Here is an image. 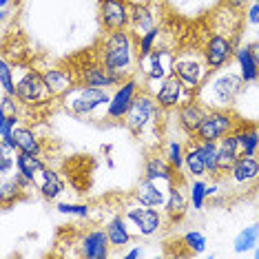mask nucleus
Wrapping results in <instances>:
<instances>
[{"mask_svg":"<svg viewBox=\"0 0 259 259\" xmlns=\"http://www.w3.org/2000/svg\"><path fill=\"white\" fill-rule=\"evenodd\" d=\"M93 54L104 64L109 73L124 82L138 73V38L131 29H120V31H107L98 38L93 45Z\"/></svg>","mask_w":259,"mask_h":259,"instance_id":"obj_1","label":"nucleus"},{"mask_svg":"<svg viewBox=\"0 0 259 259\" xmlns=\"http://www.w3.org/2000/svg\"><path fill=\"white\" fill-rule=\"evenodd\" d=\"M246 82L241 78L239 69H217L206 78L202 89L197 91V100L206 109H233L235 100H237L246 89Z\"/></svg>","mask_w":259,"mask_h":259,"instance_id":"obj_2","label":"nucleus"},{"mask_svg":"<svg viewBox=\"0 0 259 259\" xmlns=\"http://www.w3.org/2000/svg\"><path fill=\"white\" fill-rule=\"evenodd\" d=\"M109 102H111L109 89L75 84L73 89L62 98V109L71 117H75V120H84V117L89 120V117H96L98 111H102V109H104V115H107Z\"/></svg>","mask_w":259,"mask_h":259,"instance_id":"obj_3","label":"nucleus"},{"mask_svg":"<svg viewBox=\"0 0 259 259\" xmlns=\"http://www.w3.org/2000/svg\"><path fill=\"white\" fill-rule=\"evenodd\" d=\"M166 113V111L160 109V104H157L155 96H153L151 91L142 89L138 93V98L133 100L131 109H128V113L124 115V120H122V124L128 133L133 135V138H144L146 133H153L157 126V122H160V117Z\"/></svg>","mask_w":259,"mask_h":259,"instance_id":"obj_4","label":"nucleus"},{"mask_svg":"<svg viewBox=\"0 0 259 259\" xmlns=\"http://www.w3.org/2000/svg\"><path fill=\"white\" fill-rule=\"evenodd\" d=\"M16 98L27 109L47 107L56 100L42 78V71L36 67H16Z\"/></svg>","mask_w":259,"mask_h":259,"instance_id":"obj_5","label":"nucleus"},{"mask_svg":"<svg viewBox=\"0 0 259 259\" xmlns=\"http://www.w3.org/2000/svg\"><path fill=\"white\" fill-rule=\"evenodd\" d=\"M173 73L184 82V87L188 91L197 96V91L202 89L206 78H208L213 71L208 69V64H206L202 51H199V47L195 45V47H184V49L178 51Z\"/></svg>","mask_w":259,"mask_h":259,"instance_id":"obj_6","label":"nucleus"},{"mask_svg":"<svg viewBox=\"0 0 259 259\" xmlns=\"http://www.w3.org/2000/svg\"><path fill=\"white\" fill-rule=\"evenodd\" d=\"M69 64H71L78 84L98 87V89H115L117 84H122L120 78H115L113 73H109L107 69H104V64L98 60V56L93 54V49L89 54L84 51V54L71 58Z\"/></svg>","mask_w":259,"mask_h":259,"instance_id":"obj_7","label":"nucleus"},{"mask_svg":"<svg viewBox=\"0 0 259 259\" xmlns=\"http://www.w3.org/2000/svg\"><path fill=\"white\" fill-rule=\"evenodd\" d=\"M175 56L178 49L170 45H157L149 56H140L138 60V73H142L144 84H160L168 75H173Z\"/></svg>","mask_w":259,"mask_h":259,"instance_id":"obj_8","label":"nucleus"},{"mask_svg":"<svg viewBox=\"0 0 259 259\" xmlns=\"http://www.w3.org/2000/svg\"><path fill=\"white\" fill-rule=\"evenodd\" d=\"M241 117L235 115L233 109H206L202 124L193 135V140L199 142H220L224 135L237 131L241 126Z\"/></svg>","mask_w":259,"mask_h":259,"instance_id":"obj_9","label":"nucleus"},{"mask_svg":"<svg viewBox=\"0 0 259 259\" xmlns=\"http://www.w3.org/2000/svg\"><path fill=\"white\" fill-rule=\"evenodd\" d=\"M98 22L102 33L128 29L131 25V0H98Z\"/></svg>","mask_w":259,"mask_h":259,"instance_id":"obj_10","label":"nucleus"},{"mask_svg":"<svg viewBox=\"0 0 259 259\" xmlns=\"http://www.w3.org/2000/svg\"><path fill=\"white\" fill-rule=\"evenodd\" d=\"M124 217L135 228L138 237H153L155 233L162 231V224H164V215L160 213V208L142 206L138 202H135V206H128L124 210Z\"/></svg>","mask_w":259,"mask_h":259,"instance_id":"obj_11","label":"nucleus"},{"mask_svg":"<svg viewBox=\"0 0 259 259\" xmlns=\"http://www.w3.org/2000/svg\"><path fill=\"white\" fill-rule=\"evenodd\" d=\"M144 87L138 82V78H126L122 84H117L113 93H111V102H109V107H107V120L111 122H122L124 120V115L128 113V109H131V104H133V100L138 98V93L142 91Z\"/></svg>","mask_w":259,"mask_h":259,"instance_id":"obj_12","label":"nucleus"},{"mask_svg":"<svg viewBox=\"0 0 259 259\" xmlns=\"http://www.w3.org/2000/svg\"><path fill=\"white\" fill-rule=\"evenodd\" d=\"M153 96H155L157 104H160L162 111H166V113H170V111H175L178 107H182L184 102H188V100L195 98V93H191L184 87V82H182L178 75H168L166 80H162L160 84H157V89L153 91Z\"/></svg>","mask_w":259,"mask_h":259,"instance_id":"obj_13","label":"nucleus"},{"mask_svg":"<svg viewBox=\"0 0 259 259\" xmlns=\"http://www.w3.org/2000/svg\"><path fill=\"white\" fill-rule=\"evenodd\" d=\"M78 246H80L78 255L87 259H107L113 255V246H111L109 235L104 228H91V231L82 233Z\"/></svg>","mask_w":259,"mask_h":259,"instance_id":"obj_14","label":"nucleus"},{"mask_svg":"<svg viewBox=\"0 0 259 259\" xmlns=\"http://www.w3.org/2000/svg\"><path fill=\"white\" fill-rule=\"evenodd\" d=\"M173 113H175V122H178V126L182 128V133H184L186 138H193L195 131L199 128V124H202L204 115H206V107L195 96L193 100H188V102L182 104V107H178Z\"/></svg>","mask_w":259,"mask_h":259,"instance_id":"obj_15","label":"nucleus"},{"mask_svg":"<svg viewBox=\"0 0 259 259\" xmlns=\"http://www.w3.org/2000/svg\"><path fill=\"white\" fill-rule=\"evenodd\" d=\"M40 71H42V78H45L47 87H49V91L54 93L56 100H62L75 84H78L71 64H69V67H47V69H40Z\"/></svg>","mask_w":259,"mask_h":259,"instance_id":"obj_16","label":"nucleus"},{"mask_svg":"<svg viewBox=\"0 0 259 259\" xmlns=\"http://www.w3.org/2000/svg\"><path fill=\"white\" fill-rule=\"evenodd\" d=\"M241 157V146H239V138H237V131L224 135V138L217 142V168H220V180L228 178L231 168L235 166Z\"/></svg>","mask_w":259,"mask_h":259,"instance_id":"obj_17","label":"nucleus"},{"mask_svg":"<svg viewBox=\"0 0 259 259\" xmlns=\"http://www.w3.org/2000/svg\"><path fill=\"white\" fill-rule=\"evenodd\" d=\"M235 186H252L259 182V155H241L231 168L228 178Z\"/></svg>","mask_w":259,"mask_h":259,"instance_id":"obj_18","label":"nucleus"},{"mask_svg":"<svg viewBox=\"0 0 259 259\" xmlns=\"http://www.w3.org/2000/svg\"><path fill=\"white\" fill-rule=\"evenodd\" d=\"M144 178L153 180V182H160V184L170 186L173 182L182 180L180 173L168 164V160L162 155V153H155V155H149L144 162Z\"/></svg>","mask_w":259,"mask_h":259,"instance_id":"obj_19","label":"nucleus"},{"mask_svg":"<svg viewBox=\"0 0 259 259\" xmlns=\"http://www.w3.org/2000/svg\"><path fill=\"white\" fill-rule=\"evenodd\" d=\"M166 191L168 186L164 188L160 182H153V180H142L133 191V199L142 206H153V208H164L166 204Z\"/></svg>","mask_w":259,"mask_h":259,"instance_id":"obj_20","label":"nucleus"},{"mask_svg":"<svg viewBox=\"0 0 259 259\" xmlns=\"http://www.w3.org/2000/svg\"><path fill=\"white\" fill-rule=\"evenodd\" d=\"M188 204H191V197L184 193L182 180L173 182L166 191V204H164V215L168 217V222H180L186 215Z\"/></svg>","mask_w":259,"mask_h":259,"instance_id":"obj_21","label":"nucleus"},{"mask_svg":"<svg viewBox=\"0 0 259 259\" xmlns=\"http://www.w3.org/2000/svg\"><path fill=\"white\" fill-rule=\"evenodd\" d=\"M153 27H157V18H155V9H153L151 0L131 3V25H128V29L135 36H142L144 31H149Z\"/></svg>","mask_w":259,"mask_h":259,"instance_id":"obj_22","label":"nucleus"},{"mask_svg":"<svg viewBox=\"0 0 259 259\" xmlns=\"http://www.w3.org/2000/svg\"><path fill=\"white\" fill-rule=\"evenodd\" d=\"M33 184H36L40 195H42L45 199H49V202L58 199L62 195V191H64V180L60 178V173L54 170L51 166H45L42 170H40V175L36 178Z\"/></svg>","mask_w":259,"mask_h":259,"instance_id":"obj_23","label":"nucleus"},{"mask_svg":"<svg viewBox=\"0 0 259 259\" xmlns=\"http://www.w3.org/2000/svg\"><path fill=\"white\" fill-rule=\"evenodd\" d=\"M104 231L109 235V241H111V246H113V250L124 248V246L131 244V239L135 237L131 233V224H128V220L124 215L111 217V220L104 224Z\"/></svg>","mask_w":259,"mask_h":259,"instance_id":"obj_24","label":"nucleus"},{"mask_svg":"<svg viewBox=\"0 0 259 259\" xmlns=\"http://www.w3.org/2000/svg\"><path fill=\"white\" fill-rule=\"evenodd\" d=\"M11 142H14L16 151L22 153H31V155H45V146L42 140L38 138V133L31 126H16L14 135H11Z\"/></svg>","mask_w":259,"mask_h":259,"instance_id":"obj_25","label":"nucleus"},{"mask_svg":"<svg viewBox=\"0 0 259 259\" xmlns=\"http://www.w3.org/2000/svg\"><path fill=\"white\" fill-rule=\"evenodd\" d=\"M233 60L237 62V69H239V73H241V78H244L246 84H255V82H259V64L255 60V56H252L250 45H239Z\"/></svg>","mask_w":259,"mask_h":259,"instance_id":"obj_26","label":"nucleus"},{"mask_svg":"<svg viewBox=\"0 0 259 259\" xmlns=\"http://www.w3.org/2000/svg\"><path fill=\"white\" fill-rule=\"evenodd\" d=\"M184 170L191 178H208V168L204 164L202 151H199V146L193 138H188L184 149Z\"/></svg>","mask_w":259,"mask_h":259,"instance_id":"obj_27","label":"nucleus"},{"mask_svg":"<svg viewBox=\"0 0 259 259\" xmlns=\"http://www.w3.org/2000/svg\"><path fill=\"white\" fill-rule=\"evenodd\" d=\"M237 138L241 155H259V126L241 122V126L237 128Z\"/></svg>","mask_w":259,"mask_h":259,"instance_id":"obj_28","label":"nucleus"},{"mask_svg":"<svg viewBox=\"0 0 259 259\" xmlns=\"http://www.w3.org/2000/svg\"><path fill=\"white\" fill-rule=\"evenodd\" d=\"M45 166L47 164L42 160V155H31V153H22V151L16 153V170L25 173L27 178H31L33 182H36V178Z\"/></svg>","mask_w":259,"mask_h":259,"instance_id":"obj_29","label":"nucleus"},{"mask_svg":"<svg viewBox=\"0 0 259 259\" xmlns=\"http://www.w3.org/2000/svg\"><path fill=\"white\" fill-rule=\"evenodd\" d=\"M257 244H259V224H250V226H246L244 231L237 233V237L233 241V250L237 255H244V252L255 248Z\"/></svg>","mask_w":259,"mask_h":259,"instance_id":"obj_30","label":"nucleus"},{"mask_svg":"<svg viewBox=\"0 0 259 259\" xmlns=\"http://www.w3.org/2000/svg\"><path fill=\"white\" fill-rule=\"evenodd\" d=\"M25 188H22L14 178H3L0 182V202H3V208H11L16 202H20L25 197Z\"/></svg>","mask_w":259,"mask_h":259,"instance_id":"obj_31","label":"nucleus"},{"mask_svg":"<svg viewBox=\"0 0 259 259\" xmlns=\"http://www.w3.org/2000/svg\"><path fill=\"white\" fill-rule=\"evenodd\" d=\"M199 151H202V157H204V164L208 168V178L220 182V168H217V142H199L195 140Z\"/></svg>","mask_w":259,"mask_h":259,"instance_id":"obj_32","label":"nucleus"},{"mask_svg":"<svg viewBox=\"0 0 259 259\" xmlns=\"http://www.w3.org/2000/svg\"><path fill=\"white\" fill-rule=\"evenodd\" d=\"M162 27L157 25V27H153L149 29V31H144L142 36H135L138 38V54L140 56H149L153 49H155L157 45H160V38H162Z\"/></svg>","mask_w":259,"mask_h":259,"instance_id":"obj_33","label":"nucleus"},{"mask_svg":"<svg viewBox=\"0 0 259 259\" xmlns=\"http://www.w3.org/2000/svg\"><path fill=\"white\" fill-rule=\"evenodd\" d=\"M0 84H3V93L16 96V67L9 62L7 56H3L0 60Z\"/></svg>","mask_w":259,"mask_h":259,"instance_id":"obj_34","label":"nucleus"},{"mask_svg":"<svg viewBox=\"0 0 259 259\" xmlns=\"http://www.w3.org/2000/svg\"><path fill=\"white\" fill-rule=\"evenodd\" d=\"M188 197H191V206L195 210L204 208V202L208 197V184L204 182V178H195L188 186Z\"/></svg>","mask_w":259,"mask_h":259,"instance_id":"obj_35","label":"nucleus"},{"mask_svg":"<svg viewBox=\"0 0 259 259\" xmlns=\"http://www.w3.org/2000/svg\"><path fill=\"white\" fill-rule=\"evenodd\" d=\"M184 149H186V146L182 142L170 140V142H166V149H164V153H162V155L168 160V164L178 170V173L184 170Z\"/></svg>","mask_w":259,"mask_h":259,"instance_id":"obj_36","label":"nucleus"},{"mask_svg":"<svg viewBox=\"0 0 259 259\" xmlns=\"http://www.w3.org/2000/svg\"><path fill=\"white\" fill-rule=\"evenodd\" d=\"M180 244L186 246L188 255H202L206 250V237H204V233H199V231H188L184 237H182Z\"/></svg>","mask_w":259,"mask_h":259,"instance_id":"obj_37","label":"nucleus"},{"mask_svg":"<svg viewBox=\"0 0 259 259\" xmlns=\"http://www.w3.org/2000/svg\"><path fill=\"white\" fill-rule=\"evenodd\" d=\"M22 109H27V107L16 96H11V93H3V98H0V113L20 117L22 115Z\"/></svg>","mask_w":259,"mask_h":259,"instance_id":"obj_38","label":"nucleus"},{"mask_svg":"<svg viewBox=\"0 0 259 259\" xmlns=\"http://www.w3.org/2000/svg\"><path fill=\"white\" fill-rule=\"evenodd\" d=\"M58 213L62 215H73V217H89L91 215V206L89 204H78V202H62L56 206Z\"/></svg>","mask_w":259,"mask_h":259,"instance_id":"obj_39","label":"nucleus"},{"mask_svg":"<svg viewBox=\"0 0 259 259\" xmlns=\"http://www.w3.org/2000/svg\"><path fill=\"white\" fill-rule=\"evenodd\" d=\"M18 122L20 117L0 113V142H11V135H14V128L18 126Z\"/></svg>","mask_w":259,"mask_h":259,"instance_id":"obj_40","label":"nucleus"},{"mask_svg":"<svg viewBox=\"0 0 259 259\" xmlns=\"http://www.w3.org/2000/svg\"><path fill=\"white\" fill-rule=\"evenodd\" d=\"M244 16H246V20H248L250 25L259 27V3H257V0H252L248 7L244 9Z\"/></svg>","mask_w":259,"mask_h":259,"instance_id":"obj_41","label":"nucleus"},{"mask_svg":"<svg viewBox=\"0 0 259 259\" xmlns=\"http://www.w3.org/2000/svg\"><path fill=\"white\" fill-rule=\"evenodd\" d=\"M11 168H16V153L14 155H0V175L7 178L11 173Z\"/></svg>","mask_w":259,"mask_h":259,"instance_id":"obj_42","label":"nucleus"},{"mask_svg":"<svg viewBox=\"0 0 259 259\" xmlns=\"http://www.w3.org/2000/svg\"><path fill=\"white\" fill-rule=\"evenodd\" d=\"M250 3L252 0H222V5H226V7H231V9H237V11H244Z\"/></svg>","mask_w":259,"mask_h":259,"instance_id":"obj_43","label":"nucleus"},{"mask_svg":"<svg viewBox=\"0 0 259 259\" xmlns=\"http://www.w3.org/2000/svg\"><path fill=\"white\" fill-rule=\"evenodd\" d=\"M11 3L18 5V0H0V14H3V20H7V16H9V5H11Z\"/></svg>","mask_w":259,"mask_h":259,"instance_id":"obj_44","label":"nucleus"},{"mask_svg":"<svg viewBox=\"0 0 259 259\" xmlns=\"http://www.w3.org/2000/svg\"><path fill=\"white\" fill-rule=\"evenodd\" d=\"M142 255H144L142 246H135V248H131V250H126V252H124V257H126V259H138V257H142Z\"/></svg>","mask_w":259,"mask_h":259,"instance_id":"obj_45","label":"nucleus"},{"mask_svg":"<svg viewBox=\"0 0 259 259\" xmlns=\"http://www.w3.org/2000/svg\"><path fill=\"white\" fill-rule=\"evenodd\" d=\"M250 49H252V56H255V60H257V64H259V40L250 42Z\"/></svg>","mask_w":259,"mask_h":259,"instance_id":"obj_46","label":"nucleus"},{"mask_svg":"<svg viewBox=\"0 0 259 259\" xmlns=\"http://www.w3.org/2000/svg\"><path fill=\"white\" fill-rule=\"evenodd\" d=\"M215 193H217V184H213V186L208 184V197H210V195H215Z\"/></svg>","mask_w":259,"mask_h":259,"instance_id":"obj_47","label":"nucleus"},{"mask_svg":"<svg viewBox=\"0 0 259 259\" xmlns=\"http://www.w3.org/2000/svg\"><path fill=\"white\" fill-rule=\"evenodd\" d=\"M252 257L259 259V246H255V248H252Z\"/></svg>","mask_w":259,"mask_h":259,"instance_id":"obj_48","label":"nucleus"},{"mask_svg":"<svg viewBox=\"0 0 259 259\" xmlns=\"http://www.w3.org/2000/svg\"><path fill=\"white\" fill-rule=\"evenodd\" d=\"M131 3H133V0H131Z\"/></svg>","mask_w":259,"mask_h":259,"instance_id":"obj_49","label":"nucleus"},{"mask_svg":"<svg viewBox=\"0 0 259 259\" xmlns=\"http://www.w3.org/2000/svg\"><path fill=\"white\" fill-rule=\"evenodd\" d=\"M257 3H259V0H257Z\"/></svg>","mask_w":259,"mask_h":259,"instance_id":"obj_50","label":"nucleus"}]
</instances>
